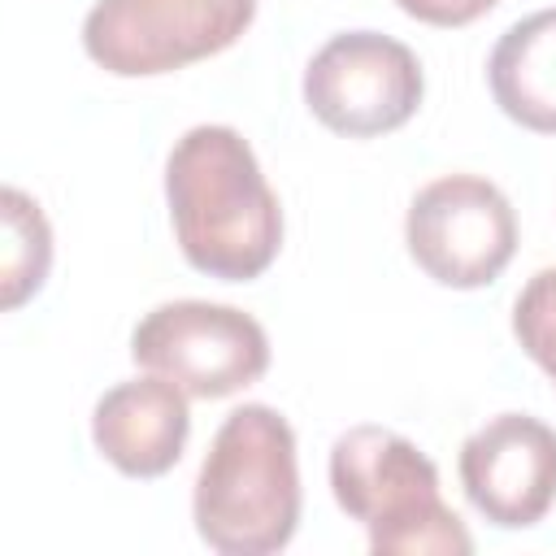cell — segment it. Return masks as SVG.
Segmentation results:
<instances>
[{
    "label": "cell",
    "mask_w": 556,
    "mask_h": 556,
    "mask_svg": "<svg viewBox=\"0 0 556 556\" xmlns=\"http://www.w3.org/2000/svg\"><path fill=\"white\" fill-rule=\"evenodd\" d=\"M174 239L191 269L248 282L282 248V208L235 126H191L165 161Z\"/></svg>",
    "instance_id": "obj_1"
},
{
    "label": "cell",
    "mask_w": 556,
    "mask_h": 556,
    "mask_svg": "<svg viewBox=\"0 0 556 556\" xmlns=\"http://www.w3.org/2000/svg\"><path fill=\"white\" fill-rule=\"evenodd\" d=\"M191 517L222 556H269L300 526L295 430L269 404L226 413L195 473Z\"/></svg>",
    "instance_id": "obj_2"
},
{
    "label": "cell",
    "mask_w": 556,
    "mask_h": 556,
    "mask_svg": "<svg viewBox=\"0 0 556 556\" xmlns=\"http://www.w3.org/2000/svg\"><path fill=\"white\" fill-rule=\"evenodd\" d=\"M330 491L369 530L374 556H469L473 539L439 495L434 460L387 426H352L330 447Z\"/></svg>",
    "instance_id": "obj_3"
},
{
    "label": "cell",
    "mask_w": 556,
    "mask_h": 556,
    "mask_svg": "<svg viewBox=\"0 0 556 556\" xmlns=\"http://www.w3.org/2000/svg\"><path fill=\"white\" fill-rule=\"evenodd\" d=\"M252 17L256 0H96L83 48L117 78H152L226 52Z\"/></svg>",
    "instance_id": "obj_4"
},
{
    "label": "cell",
    "mask_w": 556,
    "mask_h": 556,
    "mask_svg": "<svg viewBox=\"0 0 556 556\" xmlns=\"http://www.w3.org/2000/svg\"><path fill=\"white\" fill-rule=\"evenodd\" d=\"M139 369L169 378L191 400H222L269 369V339L256 317L208 300H169L130 330Z\"/></svg>",
    "instance_id": "obj_5"
},
{
    "label": "cell",
    "mask_w": 556,
    "mask_h": 556,
    "mask_svg": "<svg viewBox=\"0 0 556 556\" xmlns=\"http://www.w3.org/2000/svg\"><path fill=\"white\" fill-rule=\"evenodd\" d=\"M408 256L456 291L486 287L517 252V213L508 195L478 174H447L426 182L404 217Z\"/></svg>",
    "instance_id": "obj_6"
},
{
    "label": "cell",
    "mask_w": 556,
    "mask_h": 556,
    "mask_svg": "<svg viewBox=\"0 0 556 556\" xmlns=\"http://www.w3.org/2000/svg\"><path fill=\"white\" fill-rule=\"evenodd\" d=\"M421 65L413 48L378 30H343L326 39L304 70L308 113L348 139L400 130L421 104Z\"/></svg>",
    "instance_id": "obj_7"
},
{
    "label": "cell",
    "mask_w": 556,
    "mask_h": 556,
    "mask_svg": "<svg viewBox=\"0 0 556 556\" xmlns=\"http://www.w3.org/2000/svg\"><path fill=\"white\" fill-rule=\"evenodd\" d=\"M460 486L500 530H526L556 500V430L530 413H500L460 443Z\"/></svg>",
    "instance_id": "obj_8"
},
{
    "label": "cell",
    "mask_w": 556,
    "mask_h": 556,
    "mask_svg": "<svg viewBox=\"0 0 556 556\" xmlns=\"http://www.w3.org/2000/svg\"><path fill=\"white\" fill-rule=\"evenodd\" d=\"M191 434L187 391L161 374L109 387L91 413L100 456L126 478H161L178 465Z\"/></svg>",
    "instance_id": "obj_9"
},
{
    "label": "cell",
    "mask_w": 556,
    "mask_h": 556,
    "mask_svg": "<svg viewBox=\"0 0 556 556\" xmlns=\"http://www.w3.org/2000/svg\"><path fill=\"white\" fill-rule=\"evenodd\" d=\"M486 83L504 117L534 135H556V9H539L500 35Z\"/></svg>",
    "instance_id": "obj_10"
},
{
    "label": "cell",
    "mask_w": 556,
    "mask_h": 556,
    "mask_svg": "<svg viewBox=\"0 0 556 556\" xmlns=\"http://www.w3.org/2000/svg\"><path fill=\"white\" fill-rule=\"evenodd\" d=\"M4 252H0V282H4V308H22L48 278L52 265V230L39 204L9 187L4 191Z\"/></svg>",
    "instance_id": "obj_11"
},
{
    "label": "cell",
    "mask_w": 556,
    "mask_h": 556,
    "mask_svg": "<svg viewBox=\"0 0 556 556\" xmlns=\"http://www.w3.org/2000/svg\"><path fill=\"white\" fill-rule=\"evenodd\" d=\"M513 334L521 343V352L556 382V265L539 269L517 304H513Z\"/></svg>",
    "instance_id": "obj_12"
},
{
    "label": "cell",
    "mask_w": 556,
    "mask_h": 556,
    "mask_svg": "<svg viewBox=\"0 0 556 556\" xmlns=\"http://www.w3.org/2000/svg\"><path fill=\"white\" fill-rule=\"evenodd\" d=\"M408 17L430 22V26H469L482 13H491L500 0H395Z\"/></svg>",
    "instance_id": "obj_13"
}]
</instances>
